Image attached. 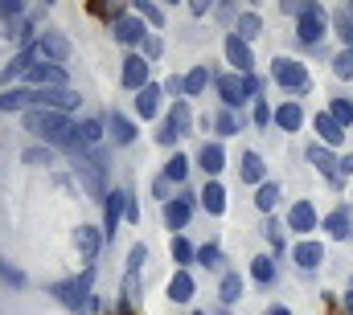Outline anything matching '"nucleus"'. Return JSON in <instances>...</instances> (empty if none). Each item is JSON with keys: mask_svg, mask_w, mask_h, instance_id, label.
<instances>
[{"mask_svg": "<svg viewBox=\"0 0 353 315\" xmlns=\"http://www.w3.org/2000/svg\"><path fill=\"white\" fill-rule=\"evenodd\" d=\"M25 127L54 148H70V152L79 148V127L62 111H25Z\"/></svg>", "mask_w": 353, "mask_h": 315, "instance_id": "obj_1", "label": "nucleus"}, {"mask_svg": "<svg viewBox=\"0 0 353 315\" xmlns=\"http://www.w3.org/2000/svg\"><path fill=\"white\" fill-rule=\"evenodd\" d=\"M74 176L83 180V188H87L90 201H103L107 197V184H103V160L83 152V148H74Z\"/></svg>", "mask_w": 353, "mask_h": 315, "instance_id": "obj_2", "label": "nucleus"}, {"mask_svg": "<svg viewBox=\"0 0 353 315\" xmlns=\"http://www.w3.org/2000/svg\"><path fill=\"white\" fill-rule=\"evenodd\" d=\"M255 90H259V82L243 78V74H222V78H218V94H222V102H226V107H243Z\"/></svg>", "mask_w": 353, "mask_h": 315, "instance_id": "obj_3", "label": "nucleus"}, {"mask_svg": "<svg viewBox=\"0 0 353 315\" xmlns=\"http://www.w3.org/2000/svg\"><path fill=\"white\" fill-rule=\"evenodd\" d=\"M271 78L279 82V86H288V90H308L312 82H308V66H300V62H292V58H275L271 62Z\"/></svg>", "mask_w": 353, "mask_h": 315, "instance_id": "obj_4", "label": "nucleus"}, {"mask_svg": "<svg viewBox=\"0 0 353 315\" xmlns=\"http://www.w3.org/2000/svg\"><path fill=\"white\" fill-rule=\"evenodd\" d=\"M90 283H94V266H87L83 270V279H74V283H58L54 287V295L66 303V307H83L90 299Z\"/></svg>", "mask_w": 353, "mask_h": 315, "instance_id": "obj_5", "label": "nucleus"}, {"mask_svg": "<svg viewBox=\"0 0 353 315\" xmlns=\"http://www.w3.org/2000/svg\"><path fill=\"white\" fill-rule=\"evenodd\" d=\"M29 82H33V90H66V70L54 62H37L29 70Z\"/></svg>", "mask_w": 353, "mask_h": 315, "instance_id": "obj_6", "label": "nucleus"}, {"mask_svg": "<svg viewBox=\"0 0 353 315\" xmlns=\"http://www.w3.org/2000/svg\"><path fill=\"white\" fill-rule=\"evenodd\" d=\"M189 123H193L189 107H185V102H173V111H169V123H165V131H161V144H176L181 135H189Z\"/></svg>", "mask_w": 353, "mask_h": 315, "instance_id": "obj_7", "label": "nucleus"}, {"mask_svg": "<svg viewBox=\"0 0 353 315\" xmlns=\"http://www.w3.org/2000/svg\"><path fill=\"white\" fill-rule=\"evenodd\" d=\"M325 37V12L316 8V4H308L304 12H300V41L304 45H316Z\"/></svg>", "mask_w": 353, "mask_h": 315, "instance_id": "obj_8", "label": "nucleus"}, {"mask_svg": "<svg viewBox=\"0 0 353 315\" xmlns=\"http://www.w3.org/2000/svg\"><path fill=\"white\" fill-rule=\"evenodd\" d=\"M226 58H230V66H239V74H243V78H251L255 58H251V45H247L239 33H230V37H226Z\"/></svg>", "mask_w": 353, "mask_h": 315, "instance_id": "obj_9", "label": "nucleus"}, {"mask_svg": "<svg viewBox=\"0 0 353 315\" xmlns=\"http://www.w3.org/2000/svg\"><path fill=\"white\" fill-rule=\"evenodd\" d=\"M128 197H132V193H123V188H119V193H111V201L103 205V226H107L111 234H115L119 217H128Z\"/></svg>", "mask_w": 353, "mask_h": 315, "instance_id": "obj_10", "label": "nucleus"}, {"mask_svg": "<svg viewBox=\"0 0 353 315\" xmlns=\"http://www.w3.org/2000/svg\"><path fill=\"white\" fill-rule=\"evenodd\" d=\"M123 86L136 90V94L148 86V62H144V58H128V62H123Z\"/></svg>", "mask_w": 353, "mask_h": 315, "instance_id": "obj_11", "label": "nucleus"}, {"mask_svg": "<svg viewBox=\"0 0 353 315\" xmlns=\"http://www.w3.org/2000/svg\"><path fill=\"white\" fill-rule=\"evenodd\" d=\"M99 246H103V234H99L94 226H79V254H83V262H87V266H94Z\"/></svg>", "mask_w": 353, "mask_h": 315, "instance_id": "obj_12", "label": "nucleus"}, {"mask_svg": "<svg viewBox=\"0 0 353 315\" xmlns=\"http://www.w3.org/2000/svg\"><path fill=\"white\" fill-rule=\"evenodd\" d=\"M115 41H123V45L144 41V21H136V17H119V21H115Z\"/></svg>", "mask_w": 353, "mask_h": 315, "instance_id": "obj_13", "label": "nucleus"}, {"mask_svg": "<svg viewBox=\"0 0 353 315\" xmlns=\"http://www.w3.org/2000/svg\"><path fill=\"white\" fill-rule=\"evenodd\" d=\"M37 54H41V58H54V62H62V58L70 54V41H66L62 33H46V37L37 41Z\"/></svg>", "mask_w": 353, "mask_h": 315, "instance_id": "obj_14", "label": "nucleus"}, {"mask_svg": "<svg viewBox=\"0 0 353 315\" xmlns=\"http://www.w3.org/2000/svg\"><path fill=\"white\" fill-rule=\"evenodd\" d=\"M308 160H312V164H316V168H321V172L329 176V180H341V160H333V156H329V148L312 144V148H308Z\"/></svg>", "mask_w": 353, "mask_h": 315, "instance_id": "obj_15", "label": "nucleus"}, {"mask_svg": "<svg viewBox=\"0 0 353 315\" xmlns=\"http://www.w3.org/2000/svg\"><path fill=\"white\" fill-rule=\"evenodd\" d=\"M197 164H201V168H205V176L214 180V176L226 168V152H222V144H205V148H201V156H197Z\"/></svg>", "mask_w": 353, "mask_h": 315, "instance_id": "obj_16", "label": "nucleus"}, {"mask_svg": "<svg viewBox=\"0 0 353 315\" xmlns=\"http://www.w3.org/2000/svg\"><path fill=\"white\" fill-rule=\"evenodd\" d=\"M288 226L292 230H300V234H308V230H316V209L308 205V201H300L292 213H288Z\"/></svg>", "mask_w": 353, "mask_h": 315, "instance_id": "obj_17", "label": "nucleus"}, {"mask_svg": "<svg viewBox=\"0 0 353 315\" xmlns=\"http://www.w3.org/2000/svg\"><path fill=\"white\" fill-rule=\"evenodd\" d=\"M189 213H193V201L189 197H176L165 205V221H169V230H181L185 221H189Z\"/></svg>", "mask_w": 353, "mask_h": 315, "instance_id": "obj_18", "label": "nucleus"}, {"mask_svg": "<svg viewBox=\"0 0 353 315\" xmlns=\"http://www.w3.org/2000/svg\"><path fill=\"white\" fill-rule=\"evenodd\" d=\"M312 127L321 131V140H325V144H341V140H345V127H341L329 111H325V115H316V123H312Z\"/></svg>", "mask_w": 353, "mask_h": 315, "instance_id": "obj_19", "label": "nucleus"}, {"mask_svg": "<svg viewBox=\"0 0 353 315\" xmlns=\"http://www.w3.org/2000/svg\"><path fill=\"white\" fill-rule=\"evenodd\" d=\"M201 205H205L214 217H218V213H226V188H222L218 180H210V184L201 188Z\"/></svg>", "mask_w": 353, "mask_h": 315, "instance_id": "obj_20", "label": "nucleus"}, {"mask_svg": "<svg viewBox=\"0 0 353 315\" xmlns=\"http://www.w3.org/2000/svg\"><path fill=\"white\" fill-rule=\"evenodd\" d=\"M321 258H325L321 241H300V246H296V266H304V270H316V266H321Z\"/></svg>", "mask_w": 353, "mask_h": 315, "instance_id": "obj_21", "label": "nucleus"}, {"mask_svg": "<svg viewBox=\"0 0 353 315\" xmlns=\"http://www.w3.org/2000/svg\"><path fill=\"white\" fill-rule=\"evenodd\" d=\"M136 111H140L144 119H152V115L161 111V90H157V86H144V90L136 94Z\"/></svg>", "mask_w": 353, "mask_h": 315, "instance_id": "obj_22", "label": "nucleus"}, {"mask_svg": "<svg viewBox=\"0 0 353 315\" xmlns=\"http://www.w3.org/2000/svg\"><path fill=\"white\" fill-rule=\"evenodd\" d=\"M275 123H279L283 131H300V123H304V111H300L296 102H283V107L275 111Z\"/></svg>", "mask_w": 353, "mask_h": 315, "instance_id": "obj_23", "label": "nucleus"}, {"mask_svg": "<svg viewBox=\"0 0 353 315\" xmlns=\"http://www.w3.org/2000/svg\"><path fill=\"white\" fill-rule=\"evenodd\" d=\"M169 299H176V303H189L193 299V279H189V270H176L173 283H169Z\"/></svg>", "mask_w": 353, "mask_h": 315, "instance_id": "obj_24", "label": "nucleus"}, {"mask_svg": "<svg viewBox=\"0 0 353 315\" xmlns=\"http://www.w3.org/2000/svg\"><path fill=\"white\" fill-rule=\"evenodd\" d=\"M239 172H243V180H247V184H267V180H263V160L255 156V152H247V156H243Z\"/></svg>", "mask_w": 353, "mask_h": 315, "instance_id": "obj_25", "label": "nucleus"}, {"mask_svg": "<svg viewBox=\"0 0 353 315\" xmlns=\"http://www.w3.org/2000/svg\"><path fill=\"white\" fill-rule=\"evenodd\" d=\"M107 127H111V140H115V144H132V140H136V127H132L123 115H115V111H111Z\"/></svg>", "mask_w": 353, "mask_h": 315, "instance_id": "obj_26", "label": "nucleus"}, {"mask_svg": "<svg viewBox=\"0 0 353 315\" xmlns=\"http://www.w3.org/2000/svg\"><path fill=\"white\" fill-rule=\"evenodd\" d=\"M33 54H37L33 45H29V50H21V54L12 58V66L4 70V82H12V78H17V74H29V70H33Z\"/></svg>", "mask_w": 353, "mask_h": 315, "instance_id": "obj_27", "label": "nucleus"}, {"mask_svg": "<svg viewBox=\"0 0 353 315\" xmlns=\"http://www.w3.org/2000/svg\"><path fill=\"white\" fill-rule=\"evenodd\" d=\"M325 230H329L333 237H350L353 234V230H350V213H345V209L329 213V217H325Z\"/></svg>", "mask_w": 353, "mask_h": 315, "instance_id": "obj_28", "label": "nucleus"}, {"mask_svg": "<svg viewBox=\"0 0 353 315\" xmlns=\"http://www.w3.org/2000/svg\"><path fill=\"white\" fill-rule=\"evenodd\" d=\"M99 140H103V123H94V119L79 123V148H94Z\"/></svg>", "mask_w": 353, "mask_h": 315, "instance_id": "obj_29", "label": "nucleus"}, {"mask_svg": "<svg viewBox=\"0 0 353 315\" xmlns=\"http://www.w3.org/2000/svg\"><path fill=\"white\" fill-rule=\"evenodd\" d=\"M255 205H259L263 213H271V209L279 205V184H271V180H267V184H259V197H255Z\"/></svg>", "mask_w": 353, "mask_h": 315, "instance_id": "obj_30", "label": "nucleus"}, {"mask_svg": "<svg viewBox=\"0 0 353 315\" xmlns=\"http://www.w3.org/2000/svg\"><path fill=\"white\" fill-rule=\"evenodd\" d=\"M243 299V279L239 274H226L222 279V303H239Z\"/></svg>", "mask_w": 353, "mask_h": 315, "instance_id": "obj_31", "label": "nucleus"}, {"mask_svg": "<svg viewBox=\"0 0 353 315\" xmlns=\"http://www.w3.org/2000/svg\"><path fill=\"white\" fill-rule=\"evenodd\" d=\"M205 82H210V70H205V66L189 70V74H185V94H201V90H205Z\"/></svg>", "mask_w": 353, "mask_h": 315, "instance_id": "obj_32", "label": "nucleus"}, {"mask_svg": "<svg viewBox=\"0 0 353 315\" xmlns=\"http://www.w3.org/2000/svg\"><path fill=\"white\" fill-rule=\"evenodd\" d=\"M251 279L267 287V283L275 279V262H271V258H255V262H251Z\"/></svg>", "mask_w": 353, "mask_h": 315, "instance_id": "obj_33", "label": "nucleus"}, {"mask_svg": "<svg viewBox=\"0 0 353 315\" xmlns=\"http://www.w3.org/2000/svg\"><path fill=\"white\" fill-rule=\"evenodd\" d=\"M329 115H333V119H337L341 127H350V123H353V102H350V98H333Z\"/></svg>", "mask_w": 353, "mask_h": 315, "instance_id": "obj_34", "label": "nucleus"}, {"mask_svg": "<svg viewBox=\"0 0 353 315\" xmlns=\"http://www.w3.org/2000/svg\"><path fill=\"white\" fill-rule=\"evenodd\" d=\"M136 12H140V21H148V25H165V12H161L157 4H148V0H136Z\"/></svg>", "mask_w": 353, "mask_h": 315, "instance_id": "obj_35", "label": "nucleus"}, {"mask_svg": "<svg viewBox=\"0 0 353 315\" xmlns=\"http://www.w3.org/2000/svg\"><path fill=\"white\" fill-rule=\"evenodd\" d=\"M259 29H263V21H259L255 12H243V17H239V37H243V41H247V37H255Z\"/></svg>", "mask_w": 353, "mask_h": 315, "instance_id": "obj_36", "label": "nucleus"}, {"mask_svg": "<svg viewBox=\"0 0 353 315\" xmlns=\"http://www.w3.org/2000/svg\"><path fill=\"white\" fill-rule=\"evenodd\" d=\"M333 25H337V33H341V41H345V45L353 50V17H350V12H341V8H337V17H333Z\"/></svg>", "mask_w": 353, "mask_h": 315, "instance_id": "obj_37", "label": "nucleus"}, {"mask_svg": "<svg viewBox=\"0 0 353 315\" xmlns=\"http://www.w3.org/2000/svg\"><path fill=\"white\" fill-rule=\"evenodd\" d=\"M185 172H189V160H185V156H173L169 164H165V180H176V184H181V180H185Z\"/></svg>", "mask_w": 353, "mask_h": 315, "instance_id": "obj_38", "label": "nucleus"}, {"mask_svg": "<svg viewBox=\"0 0 353 315\" xmlns=\"http://www.w3.org/2000/svg\"><path fill=\"white\" fill-rule=\"evenodd\" d=\"M333 74H337V78H353V50H345V54L333 58Z\"/></svg>", "mask_w": 353, "mask_h": 315, "instance_id": "obj_39", "label": "nucleus"}, {"mask_svg": "<svg viewBox=\"0 0 353 315\" xmlns=\"http://www.w3.org/2000/svg\"><path fill=\"white\" fill-rule=\"evenodd\" d=\"M214 127H218V135H234V131H239V123H234L230 111H218V115H214Z\"/></svg>", "mask_w": 353, "mask_h": 315, "instance_id": "obj_40", "label": "nucleus"}, {"mask_svg": "<svg viewBox=\"0 0 353 315\" xmlns=\"http://www.w3.org/2000/svg\"><path fill=\"white\" fill-rule=\"evenodd\" d=\"M193 258H197V250L185 237H173V262H193Z\"/></svg>", "mask_w": 353, "mask_h": 315, "instance_id": "obj_41", "label": "nucleus"}, {"mask_svg": "<svg viewBox=\"0 0 353 315\" xmlns=\"http://www.w3.org/2000/svg\"><path fill=\"white\" fill-rule=\"evenodd\" d=\"M197 262H201V266H222V250H218V246H201V250H197Z\"/></svg>", "mask_w": 353, "mask_h": 315, "instance_id": "obj_42", "label": "nucleus"}, {"mask_svg": "<svg viewBox=\"0 0 353 315\" xmlns=\"http://www.w3.org/2000/svg\"><path fill=\"white\" fill-rule=\"evenodd\" d=\"M0 279H4V283H12V287H21V283H25V274H21L12 262H0Z\"/></svg>", "mask_w": 353, "mask_h": 315, "instance_id": "obj_43", "label": "nucleus"}, {"mask_svg": "<svg viewBox=\"0 0 353 315\" xmlns=\"http://www.w3.org/2000/svg\"><path fill=\"white\" fill-rule=\"evenodd\" d=\"M263 237L275 246V254H279V246H283V230H279V221H267V226H263Z\"/></svg>", "mask_w": 353, "mask_h": 315, "instance_id": "obj_44", "label": "nucleus"}, {"mask_svg": "<svg viewBox=\"0 0 353 315\" xmlns=\"http://www.w3.org/2000/svg\"><path fill=\"white\" fill-rule=\"evenodd\" d=\"M25 164H54V156L41 152V148H29V152H25Z\"/></svg>", "mask_w": 353, "mask_h": 315, "instance_id": "obj_45", "label": "nucleus"}, {"mask_svg": "<svg viewBox=\"0 0 353 315\" xmlns=\"http://www.w3.org/2000/svg\"><path fill=\"white\" fill-rule=\"evenodd\" d=\"M255 123H271V107L267 102H255Z\"/></svg>", "mask_w": 353, "mask_h": 315, "instance_id": "obj_46", "label": "nucleus"}, {"mask_svg": "<svg viewBox=\"0 0 353 315\" xmlns=\"http://www.w3.org/2000/svg\"><path fill=\"white\" fill-rule=\"evenodd\" d=\"M165 90H169V94H185V78H176L173 74V78L165 82Z\"/></svg>", "mask_w": 353, "mask_h": 315, "instance_id": "obj_47", "label": "nucleus"}, {"mask_svg": "<svg viewBox=\"0 0 353 315\" xmlns=\"http://www.w3.org/2000/svg\"><path fill=\"white\" fill-rule=\"evenodd\" d=\"M0 12H4V17H17V12H21V4H17V0H0Z\"/></svg>", "mask_w": 353, "mask_h": 315, "instance_id": "obj_48", "label": "nucleus"}, {"mask_svg": "<svg viewBox=\"0 0 353 315\" xmlns=\"http://www.w3.org/2000/svg\"><path fill=\"white\" fill-rule=\"evenodd\" d=\"M144 54H148V58H157V54H161V41H157V37H148V45H144Z\"/></svg>", "mask_w": 353, "mask_h": 315, "instance_id": "obj_49", "label": "nucleus"}, {"mask_svg": "<svg viewBox=\"0 0 353 315\" xmlns=\"http://www.w3.org/2000/svg\"><path fill=\"white\" fill-rule=\"evenodd\" d=\"M267 315H292V312H288V307H279V303H275V307H271V312H267Z\"/></svg>", "mask_w": 353, "mask_h": 315, "instance_id": "obj_50", "label": "nucleus"}, {"mask_svg": "<svg viewBox=\"0 0 353 315\" xmlns=\"http://www.w3.org/2000/svg\"><path fill=\"white\" fill-rule=\"evenodd\" d=\"M345 307H350V315H353V291H350V295H345Z\"/></svg>", "mask_w": 353, "mask_h": 315, "instance_id": "obj_51", "label": "nucleus"}, {"mask_svg": "<svg viewBox=\"0 0 353 315\" xmlns=\"http://www.w3.org/2000/svg\"><path fill=\"white\" fill-rule=\"evenodd\" d=\"M193 315H205V312H193Z\"/></svg>", "mask_w": 353, "mask_h": 315, "instance_id": "obj_52", "label": "nucleus"}, {"mask_svg": "<svg viewBox=\"0 0 353 315\" xmlns=\"http://www.w3.org/2000/svg\"><path fill=\"white\" fill-rule=\"evenodd\" d=\"M222 315H226V312H222Z\"/></svg>", "mask_w": 353, "mask_h": 315, "instance_id": "obj_53", "label": "nucleus"}]
</instances>
